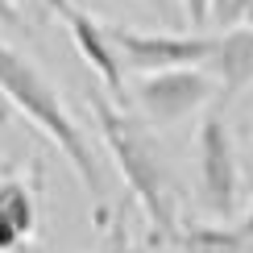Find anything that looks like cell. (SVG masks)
Segmentation results:
<instances>
[{
  "instance_id": "cell-16",
  "label": "cell",
  "mask_w": 253,
  "mask_h": 253,
  "mask_svg": "<svg viewBox=\"0 0 253 253\" xmlns=\"http://www.w3.org/2000/svg\"><path fill=\"white\" fill-rule=\"evenodd\" d=\"M237 233H241V237H245V241H253V208H249V216H245V220H241V228H237Z\"/></svg>"
},
{
  "instance_id": "cell-5",
  "label": "cell",
  "mask_w": 253,
  "mask_h": 253,
  "mask_svg": "<svg viewBox=\"0 0 253 253\" xmlns=\"http://www.w3.org/2000/svg\"><path fill=\"white\" fill-rule=\"evenodd\" d=\"M237 191H241V174H237L233 133L220 112H208L199 125V199L212 216H233Z\"/></svg>"
},
{
  "instance_id": "cell-15",
  "label": "cell",
  "mask_w": 253,
  "mask_h": 253,
  "mask_svg": "<svg viewBox=\"0 0 253 253\" xmlns=\"http://www.w3.org/2000/svg\"><path fill=\"white\" fill-rule=\"evenodd\" d=\"M150 8H158L162 17H174V0H145Z\"/></svg>"
},
{
  "instance_id": "cell-17",
  "label": "cell",
  "mask_w": 253,
  "mask_h": 253,
  "mask_svg": "<svg viewBox=\"0 0 253 253\" xmlns=\"http://www.w3.org/2000/svg\"><path fill=\"white\" fill-rule=\"evenodd\" d=\"M42 4H46V13H54V17H58V13H62V8H67V4H71V0H42Z\"/></svg>"
},
{
  "instance_id": "cell-3",
  "label": "cell",
  "mask_w": 253,
  "mask_h": 253,
  "mask_svg": "<svg viewBox=\"0 0 253 253\" xmlns=\"http://www.w3.org/2000/svg\"><path fill=\"white\" fill-rule=\"evenodd\" d=\"M121 54V67L150 75V71H170V67H199L212 54V42L204 34H141L129 25H104Z\"/></svg>"
},
{
  "instance_id": "cell-6",
  "label": "cell",
  "mask_w": 253,
  "mask_h": 253,
  "mask_svg": "<svg viewBox=\"0 0 253 253\" xmlns=\"http://www.w3.org/2000/svg\"><path fill=\"white\" fill-rule=\"evenodd\" d=\"M58 21L67 25V34H71V42H75L79 58L104 79V87H108L112 104H121V108H125V67H121V54H117V46H112L108 29H104L91 13H83L75 0H71V4L58 13Z\"/></svg>"
},
{
  "instance_id": "cell-8",
  "label": "cell",
  "mask_w": 253,
  "mask_h": 253,
  "mask_svg": "<svg viewBox=\"0 0 253 253\" xmlns=\"http://www.w3.org/2000/svg\"><path fill=\"white\" fill-rule=\"evenodd\" d=\"M208 67L220 79V96L233 100L237 91L253 87V25H233L212 42Z\"/></svg>"
},
{
  "instance_id": "cell-10",
  "label": "cell",
  "mask_w": 253,
  "mask_h": 253,
  "mask_svg": "<svg viewBox=\"0 0 253 253\" xmlns=\"http://www.w3.org/2000/svg\"><path fill=\"white\" fill-rule=\"evenodd\" d=\"M249 0H208V21H216L220 29H233L245 21Z\"/></svg>"
},
{
  "instance_id": "cell-9",
  "label": "cell",
  "mask_w": 253,
  "mask_h": 253,
  "mask_svg": "<svg viewBox=\"0 0 253 253\" xmlns=\"http://www.w3.org/2000/svg\"><path fill=\"white\" fill-rule=\"evenodd\" d=\"M174 241L183 245V253H245V237L224 224H191L174 233Z\"/></svg>"
},
{
  "instance_id": "cell-12",
  "label": "cell",
  "mask_w": 253,
  "mask_h": 253,
  "mask_svg": "<svg viewBox=\"0 0 253 253\" xmlns=\"http://www.w3.org/2000/svg\"><path fill=\"white\" fill-rule=\"evenodd\" d=\"M0 21H4V25H25V8H21V0H0Z\"/></svg>"
},
{
  "instance_id": "cell-1",
  "label": "cell",
  "mask_w": 253,
  "mask_h": 253,
  "mask_svg": "<svg viewBox=\"0 0 253 253\" xmlns=\"http://www.w3.org/2000/svg\"><path fill=\"white\" fill-rule=\"evenodd\" d=\"M91 117L100 125V137L108 145V154L117 158V170L121 178L129 183L133 199L141 204V212L150 216V228H154V241H174L178 233V212H174V183H170V170L162 162V150L150 137L137 117L121 108V104L104 100V96H91Z\"/></svg>"
},
{
  "instance_id": "cell-7",
  "label": "cell",
  "mask_w": 253,
  "mask_h": 253,
  "mask_svg": "<svg viewBox=\"0 0 253 253\" xmlns=\"http://www.w3.org/2000/svg\"><path fill=\"white\" fill-rule=\"evenodd\" d=\"M38 233V195L25 178L0 174V253H21Z\"/></svg>"
},
{
  "instance_id": "cell-2",
  "label": "cell",
  "mask_w": 253,
  "mask_h": 253,
  "mask_svg": "<svg viewBox=\"0 0 253 253\" xmlns=\"http://www.w3.org/2000/svg\"><path fill=\"white\" fill-rule=\"evenodd\" d=\"M0 87H4V96L13 100V108L21 112V117L34 121L38 129L62 150V158L71 162V170L79 174V183L87 187L91 199L100 204L96 220L104 224V220H108V212H104V178H100V162L91 158L87 137H83V129L75 125V117L67 112V104H62V96L54 91V83L42 75L21 50L8 46V42H0Z\"/></svg>"
},
{
  "instance_id": "cell-11",
  "label": "cell",
  "mask_w": 253,
  "mask_h": 253,
  "mask_svg": "<svg viewBox=\"0 0 253 253\" xmlns=\"http://www.w3.org/2000/svg\"><path fill=\"white\" fill-rule=\"evenodd\" d=\"M100 253H133V249H129V233H125V224H121V220L112 224V233H108V245H104Z\"/></svg>"
},
{
  "instance_id": "cell-14",
  "label": "cell",
  "mask_w": 253,
  "mask_h": 253,
  "mask_svg": "<svg viewBox=\"0 0 253 253\" xmlns=\"http://www.w3.org/2000/svg\"><path fill=\"white\" fill-rule=\"evenodd\" d=\"M13 121V100L4 96V87H0V129H4V125Z\"/></svg>"
},
{
  "instance_id": "cell-18",
  "label": "cell",
  "mask_w": 253,
  "mask_h": 253,
  "mask_svg": "<svg viewBox=\"0 0 253 253\" xmlns=\"http://www.w3.org/2000/svg\"><path fill=\"white\" fill-rule=\"evenodd\" d=\"M245 21H249V25H253V0H249V8H245Z\"/></svg>"
},
{
  "instance_id": "cell-4",
  "label": "cell",
  "mask_w": 253,
  "mask_h": 253,
  "mask_svg": "<svg viewBox=\"0 0 253 253\" xmlns=\"http://www.w3.org/2000/svg\"><path fill=\"white\" fill-rule=\"evenodd\" d=\"M212 91H216L212 75H204L199 67H170V71L141 75L133 87V100L154 125H174V121L199 112L212 100Z\"/></svg>"
},
{
  "instance_id": "cell-13",
  "label": "cell",
  "mask_w": 253,
  "mask_h": 253,
  "mask_svg": "<svg viewBox=\"0 0 253 253\" xmlns=\"http://www.w3.org/2000/svg\"><path fill=\"white\" fill-rule=\"evenodd\" d=\"M183 13H187V21L199 29V25H208V0H183Z\"/></svg>"
}]
</instances>
